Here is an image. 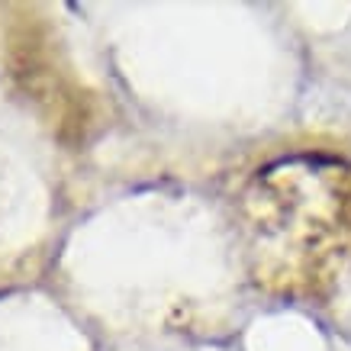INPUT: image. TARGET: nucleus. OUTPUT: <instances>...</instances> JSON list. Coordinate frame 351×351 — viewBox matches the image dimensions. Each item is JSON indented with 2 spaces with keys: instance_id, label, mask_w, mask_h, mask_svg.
Wrapping results in <instances>:
<instances>
[]
</instances>
